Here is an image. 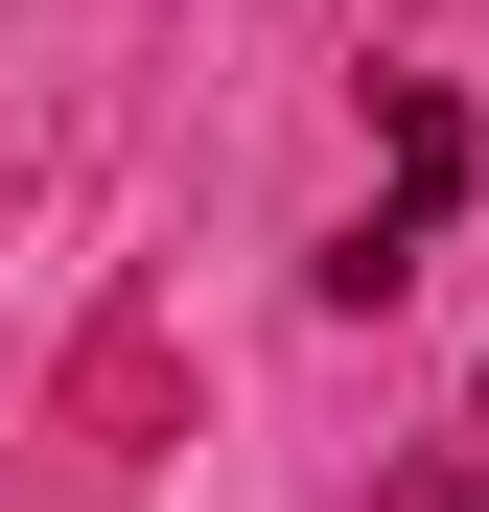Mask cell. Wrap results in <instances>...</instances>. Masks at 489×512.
I'll use <instances>...</instances> for the list:
<instances>
[{
  "instance_id": "obj_2",
  "label": "cell",
  "mask_w": 489,
  "mask_h": 512,
  "mask_svg": "<svg viewBox=\"0 0 489 512\" xmlns=\"http://www.w3.org/2000/svg\"><path fill=\"white\" fill-rule=\"evenodd\" d=\"M373 512H489V489H466V466H396V489H373Z\"/></svg>"
},
{
  "instance_id": "obj_1",
  "label": "cell",
  "mask_w": 489,
  "mask_h": 512,
  "mask_svg": "<svg viewBox=\"0 0 489 512\" xmlns=\"http://www.w3.org/2000/svg\"><path fill=\"white\" fill-rule=\"evenodd\" d=\"M443 210H466V94H420V70H396V187H373L350 233H326V303H396Z\"/></svg>"
}]
</instances>
